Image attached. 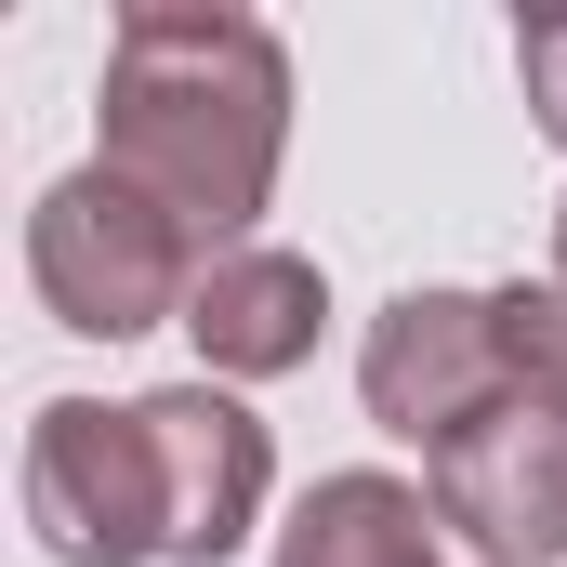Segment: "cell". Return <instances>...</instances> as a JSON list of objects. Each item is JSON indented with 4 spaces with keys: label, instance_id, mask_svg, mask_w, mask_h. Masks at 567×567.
I'll list each match as a JSON object with an SVG mask.
<instances>
[{
    "label": "cell",
    "instance_id": "cell-1",
    "mask_svg": "<svg viewBox=\"0 0 567 567\" xmlns=\"http://www.w3.org/2000/svg\"><path fill=\"white\" fill-rule=\"evenodd\" d=\"M106 172L158 198L212 265L251 251V212L278 198L290 158V53L265 13H225V0H133L106 27Z\"/></svg>",
    "mask_w": 567,
    "mask_h": 567
},
{
    "label": "cell",
    "instance_id": "cell-2",
    "mask_svg": "<svg viewBox=\"0 0 567 567\" xmlns=\"http://www.w3.org/2000/svg\"><path fill=\"white\" fill-rule=\"evenodd\" d=\"M198 278H212V251H198L158 198H133L106 158H80V172L27 212V290H40L53 330H80V343H133L158 317H185Z\"/></svg>",
    "mask_w": 567,
    "mask_h": 567
},
{
    "label": "cell",
    "instance_id": "cell-3",
    "mask_svg": "<svg viewBox=\"0 0 567 567\" xmlns=\"http://www.w3.org/2000/svg\"><path fill=\"white\" fill-rule=\"evenodd\" d=\"M27 528L53 567H172V515H158V449L145 410L106 396H53L27 423Z\"/></svg>",
    "mask_w": 567,
    "mask_h": 567
},
{
    "label": "cell",
    "instance_id": "cell-4",
    "mask_svg": "<svg viewBox=\"0 0 567 567\" xmlns=\"http://www.w3.org/2000/svg\"><path fill=\"white\" fill-rule=\"evenodd\" d=\"M357 396H370L383 435H410L435 462L449 435H475L488 410H515L502 303H488V290H396V303L370 317V343H357Z\"/></svg>",
    "mask_w": 567,
    "mask_h": 567
},
{
    "label": "cell",
    "instance_id": "cell-5",
    "mask_svg": "<svg viewBox=\"0 0 567 567\" xmlns=\"http://www.w3.org/2000/svg\"><path fill=\"white\" fill-rule=\"evenodd\" d=\"M449 542H475L488 567H555L567 555V410L555 396H515L475 435H449L423 462Z\"/></svg>",
    "mask_w": 567,
    "mask_h": 567
},
{
    "label": "cell",
    "instance_id": "cell-6",
    "mask_svg": "<svg viewBox=\"0 0 567 567\" xmlns=\"http://www.w3.org/2000/svg\"><path fill=\"white\" fill-rule=\"evenodd\" d=\"M145 449H158V515H172V567H225L265 528V488H278V449L238 410V383H158L133 396Z\"/></svg>",
    "mask_w": 567,
    "mask_h": 567
},
{
    "label": "cell",
    "instance_id": "cell-7",
    "mask_svg": "<svg viewBox=\"0 0 567 567\" xmlns=\"http://www.w3.org/2000/svg\"><path fill=\"white\" fill-rule=\"evenodd\" d=\"M317 330H330V278L303 265V251H225L198 303H185V343H198V383H278L317 357Z\"/></svg>",
    "mask_w": 567,
    "mask_h": 567
},
{
    "label": "cell",
    "instance_id": "cell-8",
    "mask_svg": "<svg viewBox=\"0 0 567 567\" xmlns=\"http://www.w3.org/2000/svg\"><path fill=\"white\" fill-rule=\"evenodd\" d=\"M278 567H449V515L410 475H317L278 528Z\"/></svg>",
    "mask_w": 567,
    "mask_h": 567
},
{
    "label": "cell",
    "instance_id": "cell-9",
    "mask_svg": "<svg viewBox=\"0 0 567 567\" xmlns=\"http://www.w3.org/2000/svg\"><path fill=\"white\" fill-rule=\"evenodd\" d=\"M502 303V357H515V396H555L567 410V278H515V290H488Z\"/></svg>",
    "mask_w": 567,
    "mask_h": 567
},
{
    "label": "cell",
    "instance_id": "cell-10",
    "mask_svg": "<svg viewBox=\"0 0 567 567\" xmlns=\"http://www.w3.org/2000/svg\"><path fill=\"white\" fill-rule=\"evenodd\" d=\"M515 80H528V120L567 145V13H528L515 27Z\"/></svg>",
    "mask_w": 567,
    "mask_h": 567
},
{
    "label": "cell",
    "instance_id": "cell-11",
    "mask_svg": "<svg viewBox=\"0 0 567 567\" xmlns=\"http://www.w3.org/2000/svg\"><path fill=\"white\" fill-rule=\"evenodd\" d=\"M555 278H567V198H555Z\"/></svg>",
    "mask_w": 567,
    "mask_h": 567
}]
</instances>
